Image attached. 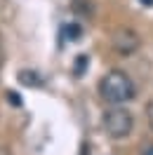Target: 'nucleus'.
I'll return each mask as SVG.
<instances>
[{
    "label": "nucleus",
    "mask_w": 153,
    "mask_h": 155,
    "mask_svg": "<svg viewBox=\"0 0 153 155\" xmlns=\"http://www.w3.org/2000/svg\"><path fill=\"white\" fill-rule=\"evenodd\" d=\"M99 94L106 104L111 106H123L130 99H134L137 87H134L132 78L127 75L125 71H108L101 82H99Z\"/></svg>",
    "instance_id": "f257e3e1"
},
{
    "label": "nucleus",
    "mask_w": 153,
    "mask_h": 155,
    "mask_svg": "<svg viewBox=\"0 0 153 155\" xmlns=\"http://www.w3.org/2000/svg\"><path fill=\"white\" fill-rule=\"evenodd\" d=\"M134 127V115L123 106H113L108 108L104 113V129L108 136H113V139H125V136H130Z\"/></svg>",
    "instance_id": "f03ea898"
},
{
    "label": "nucleus",
    "mask_w": 153,
    "mask_h": 155,
    "mask_svg": "<svg viewBox=\"0 0 153 155\" xmlns=\"http://www.w3.org/2000/svg\"><path fill=\"white\" fill-rule=\"evenodd\" d=\"M113 49L118 52V54H125V57H130V54H134L137 49H139V45H141V38L134 33L132 28H120L113 33Z\"/></svg>",
    "instance_id": "7ed1b4c3"
},
{
    "label": "nucleus",
    "mask_w": 153,
    "mask_h": 155,
    "mask_svg": "<svg viewBox=\"0 0 153 155\" xmlns=\"http://www.w3.org/2000/svg\"><path fill=\"white\" fill-rule=\"evenodd\" d=\"M19 82H24L26 87H38V85H42V78L36 73V71H19Z\"/></svg>",
    "instance_id": "20e7f679"
},
{
    "label": "nucleus",
    "mask_w": 153,
    "mask_h": 155,
    "mask_svg": "<svg viewBox=\"0 0 153 155\" xmlns=\"http://www.w3.org/2000/svg\"><path fill=\"white\" fill-rule=\"evenodd\" d=\"M80 33H83V28H80V26H76V24H66V26H64V35H66V38H80Z\"/></svg>",
    "instance_id": "39448f33"
},
{
    "label": "nucleus",
    "mask_w": 153,
    "mask_h": 155,
    "mask_svg": "<svg viewBox=\"0 0 153 155\" xmlns=\"http://www.w3.org/2000/svg\"><path fill=\"white\" fill-rule=\"evenodd\" d=\"M85 66H87V57L76 59V73H78V75H83V73H85Z\"/></svg>",
    "instance_id": "423d86ee"
},
{
    "label": "nucleus",
    "mask_w": 153,
    "mask_h": 155,
    "mask_svg": "<svg viewBox=\"0 0 153 155\" xmlns=\"http://www.w3.org/2000/svg\"><path fill=\"white\" fill-rule=\"evenodd\" d=\"M7 99H10L12 106H21V99H19V94H17V92H7Z\"/></svg>",
    "instance_id": "0eeeda50"
},
{
    "label": "nucleus",
    "mask_w": 153,
    "mask_h": 155,
    "mask_svg": "<svg viewBox=\"0 0 153 155\" xmlns=\"http://www.w3.org/2000/svg\"><path fill=\"white\" fill-rule=\"evenodd\" d=\"M146 117H148V122H151V127H153V101L146 106Z\"/></svg>",
    "instance_id": "6e6552de"
},
{
    "label": "nucleus",
    "mask_w": 153,
    "mask_h": 155,
    "mask_svg": "<svg viewBox=\"0 0 153 155\" xmlns=\"http://www.w3.org/2000/svg\"><path fill=\"white\" fill-rule=\"evenodd\" d=\"M0 155H12V153L7 150V148H2V146H0Z\"/></svg>",
    "instance_id": "1a4fd4ad"
},
{
    "label": "nucleus",
    "mask_w": 153,
    "mask_h": 155,
    "mask_svg": "<svg viewBox=\"0 0 153 155\" xmlns=\"http://www.w3.org/2000/svg\"><path fill=\"white\" fill-rule=\"evenodd\" d=\"M0 64H2V47H0Z\"/></svg>",
    "instance_id": "9d476101"
}]
</instances>
